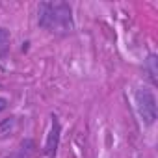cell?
I'll use <instances>...</instances> for the list:
<instances>
[{
  "instance_id": "3957f363",
  "label": "cell",
  "mask_w": 158,
  "mask_h": 158,
  "mask_svg": "<svg viewBox=\"0 0 158 158\" xmlns=\"http://www.w3.org/2000/svg\"><path fill=\"white\" fill-rule=\"evenodd\" d=\"M58 141H60V123L56 117H52V130H50V136L47 139V149L45 152L48 156H54L56 151H58Z\"/></svg>"
},
{
  "instance_id": "6da1fadb",
  "label": "cell",
  "mask_w": 158,
  "mask_h": 158,
  "mask_svg": "<svg viewBox=\"0 0 158 158\" xmlns=\"http://www.w3.org/2000/svg\"><path fill=\"white\" fill-rule=\"evenodd\" d=\"M37 21L41 28L54 34H67L73 30L71 8L65 2H41Z\"/></svg>"
},
{
  "instance_id": "5b68a950",
  "label": "cell",
  "mask_w": 158,
  "mask_h": 158,
  "mask_svg": "<svg viewBox=\"0 0 158 158\" xmlns=\"http://www.w3.org/2000/svg\"><path fill=\"white\" fill-rule=\"evenodd\" d=\"M6 104H8V101H6V99H2V97H0V112H2V110L6 108Z\"/></svg>"
},
{
  "instance_id": "7a4b0ae2",
  "label": "cell",
  "mask_w": 158,
  "mask_h": 158,
  "mask_svg": "<svg viewBox=\"0 0 158 158\" xmlns=\"http://www.w3.org/2000/svg\"><path fill=\"white\" fill-rule=\"evenodd\" d=\"M136 106L139 115L143 117V121L147 125H152L156 119V97L151 89H138L136 93Z\"/></svg>"
},
{
  "instance_id": "277c9868",
  "label": "cell",
  "mask_w": 158,
  "mask_h": 158,
  "mask_svg": "<svg viewBox=\"0 0 158 158\" xmlns=\"http://www.w3.org/2000/svg\"><path fill=\"white\" fill-rule=\"evenodd\" d=\"M10 52V32L0 28V60H4Z\"/></svg>"
}]
</instances>
